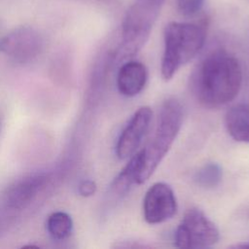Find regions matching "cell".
<instances>
[{
    "label": "cell",
    "instance_id": "cell-8",
    "mask_svg": "<svg viewBox=\"0 0 249 249\" xmlns=\"http://www.w3.org/2000/svg\"><path fill=\"white\" fill-rule=\"evenodd\" d=\"M177 200L172 188L163 182L152 185L143 199V216L150 225L163 223L177 212Z\"/></svg>",
    "mask_w": 249,
    "mask_h": 249
},
{
    "label": "cell",
    "instance_id": "cell-6",
    "mask_svg": "<svg viewBox=\"0 0 249 249\" xmlns=\"http://www.w3.org/2000/svg\"><path fill=\"white\" fill-rule=\"evenodd\" d=\"M219 238L216 225L198 208L186 211L174 234L175 246L179 248H207Z\"/></svg>",
    "mask_w": 249,
    "mask_h": 249
},
{
    "label": "cell",
    "instance_id": "cell-10",
    "mask_svg": "<svg viewBox=\"0 0 249 249\" xmlns=\"http://www.w3.org/2000/svg\"><path fill=\"white\" fill-rule=\"evenodd\" d=\"M148 78L146 66L135 60H128L122 64L117 75V87L121 94L132 97L145 87Z\"/></svg>",
    "mask_w": 249,
    "mask_h": 249
},
{
    "label": "cell",
    "instance_id": "cell-19",
    "mask_svg": "<svg viewBox=\"0 0 249 249\" xmlns=\"http://www.w3.org/2000/svg\"><path fill=\"white\" fill-rule=\"evenodd\" d=\"M3 120H4V115L0 111V133H1V130H2V127H3Z\"/></svg>",
    "mask_w": 249,
    "mask_h": 249
},
{
    "label": "cell",
    "instance_id": "cell-16",
    "mask_svg": "<svg viewBox=\"0 0 249 249\" xmlns=\"http://www.w3.org/2000/svg\"><path fill=\"white\" fill-rule=\"evenodd\" d=\"M96 191V184L94 181L87 179L80 183L78 187V192L82 196H92Z\"/></svg>",
    "mask_w": 249,
    "mask_h": 249
},
{
    "label": "cell",
    "instance_id": "cell-18",
    "mask_svg": "<svg viewBox=\"0 0 249 249\" xmlns=\"http://www.w3.org/2000/svg\"><path fill=\"white\" fill-rule=\"evenodd\" d=\"M94 1H98V2L106 3V4H114L117 2V0H94Z\"/></svg>",
    "mask_w": 249,
    "mask_h": 249
},
{
    "label": "cell",
    "instance_id": "cell-2",
    "mask_svg": "<svg viewBox=\"0 0 249 249\" xmlns=\"http://www.w3.org/2000/svg\"><path fill=\"white\" fill-rule=\"evenodd\" d=\"M205 39L204 23H167L163 31L164 49L160 65L162 79L170 80L183 65L192 60L202 49Z\"/></svg>",
    "mask_w": 249,
    "mask_h": 249
},
{
    "label": "cell",
    "instance_id": "cell-14",
    "mask_svg": "<svg viewBox=\"0 0 249 249\" xmlns=\"http://www.w3.org/2000/svg\"><path fill=\"white\" fill-rule=\"evenodd\" d=\"M223 171L216 162H207L201 166L195 174V182L205 189H211L218 186L222 180Z\"/></svg>",
    "mask_w": 249,
    "mask_h": 249
},
{
    "label": "cell",
    "instance_id": "cell-11",
    "mask_svg": "<svg viewBox=\"0 0 249 249\" xmlns=\"http://www.w3.org/2000/svg\"><path fill=\"white\" fill-rule=\"evenodd\" d=\"M141 161V151L135 153L127 162V164L119 172V174L113 179L111 185L107 191V202L115 203L122 199L131 186L136 184L137 172Z\"/></svg>",
    "mask_w": 249,
    "mask_h": 249
},
{
    "label": "cell",
    "instance_id": "cell-1",
    "mask_svg": "<svg viewBox=\"0 0 249 249\" xmlns=\"http://www.w3.org/2000/svg\"><path fill=\"white\" fill-rule=\"evenodd\" d=\"M242 84V68L232 54L219 50L209 53L192 75V89L206 108H218L233 100Z\"/></svg>",
    "mask_w": 249,
    "mask_h": 249
},
{
    "label": "cell",
    "instance_id": "cell-7",
    "mask_svg": "<svg viewBox=\"0 0 249 249\" xmlns=\"http://www.w3.org/2000/svg\"><path fill=\"white\" fill-rule=\"evenodd\" d=\"M44 49V38L34 27H16L0 39V53L10 59L26 63L35 59Z\"/></svg>",
    "mask_w": 249,
    "mask_h": 249
},
{
    "label": "cell",
    "instance_id": "cell-3",
    "mask_svg": "<svg viewBox=\"0 0 249 249\" xmlns=\"http://www.w3.org/2000/svg\"><path fill=\"white\" fill-rule=\"evenodd\" d=\"M183 122V108L174 97L167 98L161 105L157 127L151 142L141 150V161L136 184L145 183L155 172L175 141Z\"/></svg>",
    "mask_w": 249,
    "mask_h": 249
},
{
    "label": "cell",
    "instance_id": "cell-5",
    "mask_svg": "<svg viewBox=\"0 0 249 249\" xmlns=\"http://www.w3.org/2000/svg\"><path fill=\"white\" fill-rule=\"evenodd\" d=\"M53 182V173L41 171L24 175L9 186L0 203V229L2 230L20 212L36 203L46 195Z\"/></svg>",
    "mask_w": 249,
    "mask_h": 249
},
{
    "label": "cell",
    "instance_id": "cell-15",
    "mask_svg": "<svg viewBox=\"0 0 249 249\" xmlns=\"http://www.w3.org/2000/svg\"><path fill=\"white\" fill-rule=\"evenodd\" d=\"M204 0H177L178 9L184 16H194L198 13L202 6Z\"/></svg>",
    "mask_w": 249,
    "mask_h": 249
},
{
    "label": "cell",
    "instance_id": "cell-9",
    "mask_svg": "<svg viewBox=\"0 0 249 249\" xmlns=\"http://www.w3.org/2000/svg\"><path fill=\"white\" fill-rule=\"evenodd\" d=\"M152 116L153 112L149 106L138 108L131 116L117 141L116 154L120 160H125L135 154L149 129Z\"/></svg>",
    "mask_w": 249,
    "mask_h": 249
},
{
    "label": "cell",
    "instance_id": "cell-13",
    "mask_svg": "<svg viewBox=\"0 0 249 249\" xmlns=\"http://www.w3.org/2000/svg\"><path fill=\"white\" fill-rule=\"evenodd\" d=\"M48 232L55 239L62 240L68 237L73 230V221L69 214L63 211L52 213L46 223Z\"/></svg>",
    "mask_w": 249,
    "mask_h": 249
},
{
    "label": "cell",
    "instance_id": "cell-17",
    "mask_svg": "<svg viewBox=\"0 0 249 249\" xmlns=\"http://www.w3.org/2000/svg\"><path fill=\"white\" fill-rule=\"evenodd\" d=\"M234 248H249V241L248 242H244V243H240V244H236L233 246Z\"/></svg>",
    "mask_w": 249,
    "mask_h": 249
},
{
    "label": "cell",
    "instance_id": "cell-12",
    "mask_svg": "<svg viewBox=\"0 0 249 249\" xmlns=\"http://www.w3.org/2000/svg\"><path fill=\"white\" fill-rule=\"evenodd\" d=\"M225 124L235 141L249 143V105L240 103L231 107L226 113Z\"/></svg>",
    "mask_w": 249,
    "mask_h": 249
},
{
    "label": "cell",
    "instance_id": "cell-4",
    "mask_svg": "<svg viewBox=\"0 0 249 249\" xmlns=\"http://www.w3.org/2000/svg\"><path fill=\"white\" fill-rule=\"evenodd\" d=\"M165 0H134L124 18L120 42L112 58L119 63L133 57L146 44Z\"/></svg>",
    "mask_w": 249,
    "mask_h": 249
}]
</instances>
